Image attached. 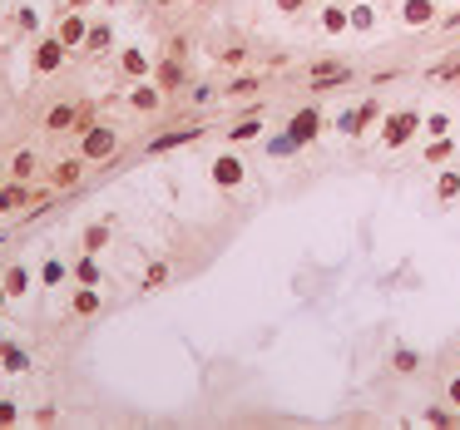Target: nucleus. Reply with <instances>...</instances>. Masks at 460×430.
<instances>
[{"instance_id": "nucleus-1", "label": "nucleus", "mask_w": 460, "mask_h": 430, "mask_svg": "<svg viewBox=\"0 0 460 430\" xmlns=\"http://www.w3.org/2000/svg\"><path fill=\"white\" fill-rule=\"evenodd\" d=\"M416 129H421V119H416L411 109H406V114H391V119H386V144L396 149V144H406Z\"/></svg>"}, {"instance_id": "nucleus-2", "label": "nucleus", "mask_w": 460, "mask_h": 430, "mask_svg": "<svg viewBox=\"0 0 460 430\" xmlns=\"http://www.w3.org/2000/svg\"><path fill=\"white\" fill-rule=\"evenodd\" d=\"M114 154V129H90L85 134V158H109Z\"/></svg>"}, {"instance_id": "nucleus-3", "label": "nucleus", "mask_w": 460, "mask_h": 430, "mask_svg": "<svg viewBox=\"0 0 460 430\" xmlns=\"http://www.w3.org/2000/svg\"><path fill=\"white\" fill-rule=\"evenodd\" d=\"M317 124H322V119H317V109H302V114H297V119L287 124L292 144H307V139H317Z\"/></svg>"}, {"instance_id": "nucleus-4", "label": "nucleus", "mask_w": 460, "mask_h": 430, "mask_svg": "<svg viewBox=\"0 0 460 430\" xmlns=\"http://www.w3.org/2000/svg\"><path fill=\"white\" fill-rule=\"evenodd\" d=\"M376 114H381V104H376V100H366L361 109H346V114H342V134H361V124H371Z\"/></svg>"}, {"instance_id": "nucleus-5", "label": "nucleus", "mask_w": 460, "mask_h": 430, "mask_svg": "<svg viewBox=\"0 0 460 430\" xmlns=\"http://www.w3.org/2000/svg\"><path fill=\"white\" fill-rule=\"evenodd\" d=\"M60 60H65V40H60V35H55V40H45V45L35 50V70H40V75H45V70H55Z\"/></svg>"}, {"instance_id": "nucleus-6", "label": "nucleus", "mask_w": 460, "mask_h": 430, "mask_svg": "<svg viewBox=\"0 0 460 430\" xmlns=\"http://www.w3.org/2000/svg\"><path fill=\"white\" fill-rule=\"evenodd\" d=\"M188 139H198V129H173V134H159L149 149H154V154H164V149H173V144H188Z\"/></svg>"}, {"instance_id": "nucleus-7", "label": "nucleus", "mask_w": 460, "mask_h": 430, "mask_svg": "<svg viewBox=\"0 0 460 430\" xmlns=\"http://www.w3.org/2000/svg\"><path fill=\"white\" fill-rule=\"evenodd\" d=\"M159 85H164V90H178V85H183V65H178L173 55L164 60V70H159Z\"/></svg>"}, {"instance_id": "nucleus-8", "label": "nucleus", "mask_w": 460, "mask_h": 430, "mask_svg": "<svg viewBox=\"0 0 460 430\" xmlns=\"http://www.w3.org/2000/svg\"><path fill=\"white\" fill-rule=\"evenodd\" d=\"M80 168H85L80 158H65V163H55V188H70V183L80 178Z\"/></svg>"}, {"instance_id": "nucleus-9", "label": "nucleus", "mask_w": 460, "mask_h": 430, "mask_svg": "<svg viewBox=\"0 0 460 430\" xmlns=\"http://www.w3.org/2000/svg\"><path fill=\"white\" fill-rule=\"evenodd\" d=\"M436 15V5L431 0H406V25H426Z\"/></svg>"}, {"instance_id": "nucleus-10", "label": "nucleus", "mask_w": 460, "mask_h": 430, "mask_svg": "<svg viewBox=\"0 0 460 430\" xmlns=\"http://www.w3.org/2000/svg\"><path fill=\"white\" fill-rule=\"evenodd\" d=\"M213 178H218V183H237V178H242V163H237V158H218V163H213Z\"/></svg>"}, {"instance_id": "nucleus-11", "label": "nucleus", "mask_w": 460, "mask_h": 430, "mask_svg": "<svg viewBox=\"0 0 460 430\" xmlns=\"http://www.w3.org/2000/svg\"><path fill=\"white\" fill-rule=\"evenodd\" d=\"M75 312H80V317H90V312H100V297H95V287H90V282H85V287L75 292Z\"/></svg>"}, {"instance_id": "nucleus-12", "label": "nucleus", "mask_w": 460, "mask_h": 430, "mask_svg": "<svg viewBox=\"0 0 460 430\" xmlns=\"http://www.w3.org/2000/svg\"><path fill=\"white\" fill-rule=\"evenodd\" d=\"M60 40H65V45H80V40H85V20H80V15H70V20L60 25Z\"/></svg>"}, {"instance_id": "nucleus-13", "label": "nucleus", "mask_w": 460, "mask_h": 430, "mask_svg": "<svg viewBox=\"0 0 460 430\" xmlns=\"http://www.w3.org/2000/svg\"><path fill=\"white\" fill-rule=\"evenodd\" d=\"M85 45H90L95 55H105V50H109V25H95V30H85Z\"/></svg>"}, {"instance_id": "nucleus-14", "label": "nucleus", "mask_w": 460, "mask_h": 430, "mask_svg": "<svg viewBox=\"0 0 460 430\" xmlns=\"http://www.w3.org/2000/svg\"><path fill=\"white\" fill-rule=\"evenodd\" d=\"M0 361H5V371H25V366H30V356H25L20 346H5V351H0Z\"/></svg>"}, {"instance_id": "nucleus-15", "label": "nucleus", "mask_w": 460, "mask_h": 430, "mask_svg": "<svg viewBox=\"0 0 460 430\" xmlns=\"http://www.w3.org/2000/svg\"><path fill=\"white\" fill-rule=\"evenodd\" d=\"M45 124H50V129H55V134H60V129H70V124H75V109H50V114H45Z\"/></svg>"}, {"instance_id": "nucleus-16", "label": "nucleus", "mask_w": 460, "mask_h": 430, "mask_svg": "<svg viewBox=\"0 0 460 430\" xmlns=\"http://www.w3.org/2000/svg\"><path fill=\"white\" fill-rule=\"evenodd\" d=\"M10 168H15V178H30V173H35V154H30V149H20Z\"/></svg>"}, {"instance_id": "nucleus-17", "label": "nucleus", "mask_w": 460, "mask_h": 430, "mask_svg": "<svg viewBox=\"0 0 460 430\" xmlns=\"http://www.w3.org/2000/svg\"><path fill=\"white\" fill-rule=\"evenodd\" d=\"M75 277H80V282H90V287H95V282H100V267H95V257H85V262H80V267H75Z\"/></svg>"}, {"instance_id": "nucleus-18", "label": "nucleus", "mask_w": 460, "mask_h": 430, "mask_svg": "<svg viewBox=\"0 0 460 430\" xmlns=\"http://www.w3.org/2000/svg\"><path fill=\"white\" fill-rule=\"evenodd\" d=\"M25 282H30L25 267H10V272H5V292H25Z\"/></svg>"}, {"instance_id": "nucleus-19", "label": "nucleus", "mask_w": 460, "mask_h": 430, "mask_svg": "<svg viewBox=\"0 0 460 430\" xmlns=\"http://www.w3.org/2000/svg\"><path fill=\"white\" fill-rule=\"evenodd\" d=\"M257 129H262V124H257V114H252V119H242V124H232L228 134H232V139H252Z\"/></svg>"}, {"instance_id": "nucleus-20", "label": "nucleus", "mask_w": 460, "mask_h": 430, "mask_svg": "<svg viewBox=\"0 0 460 430\" xmlns=\"http://www.w3.org/2000/svg\"><path fill=\"white\" fill-rule=\"evenodd\" d=\"M436 193H441V198H456L460 193V173H446V178L436 183Z\"/></svg>"}, {"instance_id": "nucleus-21", "label": "nucleus", "mask_w": 460, "mask_h": 430, "mask_svg": "<svg viewBox=\"0 0 460 430\" xmlns=\"http://www.w3.org/2000/svg\"><path fill=\"white\" fill-rule=\"evenodd\" d=\"M124 70H129V75H144L149 65H144V55H139V50H129V55H124Z\"/></svg>"}, {"instance_id": "nucleus-22", "label": "nucleus", "mask_w": 460, "mask_h": 430, "mask_svg": "<svg viewBox=\"0 0 460 430\" xmlns=\"http://www.w3.org/2000/svg\"><path fill=\"white\" fill-rule=\"evenodd\" d=\"M426 158H431V163H441V158H451V144H446V134H441V139L431 144V154H426Z\"/></svg>"}, {"instance_id": "nucleus-23", "label": "nucleus", "mask_w": 460, "mask_h": 430, "mask_svg": "<svg viewBox=\"0 0 460 430\" xmlns=\"http://www.w3.org/2000/svg\"><path fill=\"white\" fill-rule=\"evenodd\" d=\"M105 237H109V227H90V232H85V247L95 252V247H105Z\"/></svg>"}, {"instance_id": "nucleus-24", "label": "nucleus", "mask_w": 460, "mask_h": 430, "mask_svg": "<svg viewBox=\"0 0 460 430\" xmlns=\"http://www.w3.org/2000/svg\"><path fill=\"white\" fill-rule=\"evenodd\" d=\"M322 25H327V30H346V25H351V20H346L342 10H327V15H322Z\"/></svg>"}, {"instance_id": "nucleus-25", "label": "nucleus", "mask_w": 460, "mask_h": 430, "mask_svg": "<svg viewBox=\"0 0 460 430\" xmlns=\"http://www.w3.org/2000/svg\"><path fill=\"white\" fill-rule=\"evenodd\" d=\"M134 104L139 109H159V95H154V90H134Z\"/></svg>"}, {"instance_id": "nucleus-26", "label": "nucleus", "mask_w": 460, "mask_h": 430, "mask_svg": "<svg viewBox=\"0 0 460 430\" xmlns=\"http://www.w3.org/2000/svg\"><path fill=\"white\" fill-rule=\"evenodd\" d=\"M371 20H376V15H371L366 5H361V10H351V25H356V30H371Z\"/></svg>"}, {"instance_id": "nucleus-27", "label": "nucleus", "mask_w": 460, "mask_h": 430, "mask_svg": "<svg viewBox=\"0 0 460 430\" xmlns=\"http://www.w3.org/2000/svg\"><path fill=\"white\" fill-rule=\"evenodd\" d=\"M45 282H50V287L65 282V262H45Z\"/></svg>"}, {"instance_id": "nucleus-28", "label": "nucleus", "mask_w": 460, "mask_h": 430, "mask_svg": "<svg viewBox=\"0 0 460 430\" xmlns=\"http://www.w3.org/2000/svg\"><path fill=\"white\" fill-rule=\"evenodd\" d=\"M460 75V60H446V65H436V80H456Z\"/></svg>"}, {"instance_id": "nucleus-29", "label": "nucleus", "mask_w": 460, "mask_h": 430, "mask_svg": "<svg viewBox=\"0 0 460 430\" xmlns=\"http://www.w3.org/2000/svg\"><path fill=\"white\" fill-rule=\"evenodd\" d=\"M164 277H169V267H149V277H144V287H164Z\"/></svg>"}, {"instance_id": "nucleus-30", "label": "nucleus", "mask_w": 460, "mask_h": 430, "mask_svg": "<svg viewBox=\"0 0 460 430\" xmlns=\"http://www.w3.org/2000/svg\"><path fill=\"white\" fill-rule=\"evenodd\" d=\"M396 371H416V351H396Z\"/></svg>"}, {"instance_id": "nucleus-31", "label": "nucleus", "mask_w": 460, "mask_h": 430, "mask_svg": "<svg viewBox=\"0 0 460 430\" xmlns=\"http://www.w3.org/2000/svg\"><path fill=\"white\" fill-rule=\"evenodd\" d=\"M10 421H15V406H10V401H0V426H10Z\"/></svg>"}, {"instance_id": "nucleus-32", "label": "nucleus", "mask_w": 460, "mask_h": 430, "mask_svg": "<svg viewBox=\"0 0 460 430\" xmlns=\"http://www.w3.org/2000/svg\"><path fill=\"white\" fill-rule=\"evenodd\" d=\"M297 5H302V0H277V10H297Z\"/></svg>"}, {"instance_id": "nucleus-33", "label": "nucleus", "mask_w": 460, "mask_h": 430, "mask_svg": "<svg viewBox=\"0 0 460 430\" xmlns=\"http://www.w3.org/2000/svg\"><path fill=\"white\" fill-rule=\"evenodd\" d=\"M451 401H456V406H460V381H456V386H451Z\"/></svg>"}, {"instance_id": "nucleus-34", "label": "nucleus", "mask_w": 460, "mask_h": 430, "mask_svg": "<svg viewBox=\"0 0 460 430\" xmlns=\"http://www.w3.org/2000/svg\"><path fill=\"white\" fill-rule=\"evenodd\" d=\"M75 5H85V0H75Z\"/></svg>"}]
</instances>
